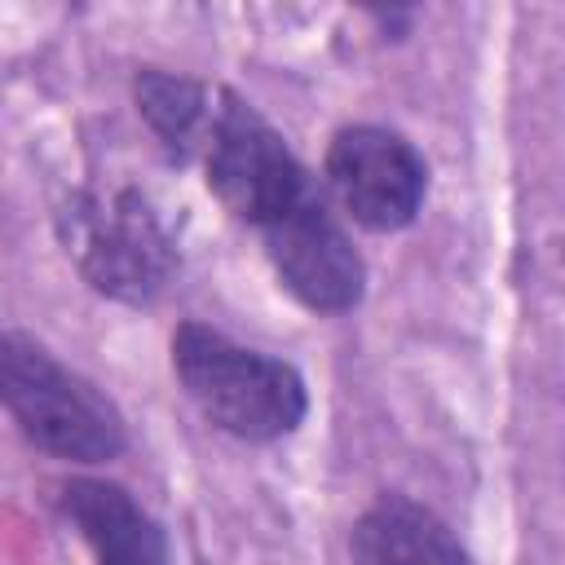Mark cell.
<instances>
[{
	"label": "cell",
	"instance_id": "6da1fadb",
	"mask_svg": "<svg viewBox=\"0 0 565 565\" xmlns=\"http://www.w3.org/2000/svg\"><path fill=\"white\" fill-rule=\"evenodd\" d=\"M168 349L177 384L212 428L265 446L305 424L309 388L287 358L238 344L207 322H181Z\"/></svg>",
	"mask_w": 565,
	"mask_h": 565
},
{
	"label": "cell",
	"instance_id": "7a4b0ae2",
	"mask_svg": "<svg viewBox=\"0 0 565 565\" xmlns=\"http://www.w3.org/2000/svg\"><path fill=\"white\" fill-rule=\"evenodd\" d=\"M0 411L35 450L66 463H110L128 446L119 406L26 331H0Z\"/></svg>",
	"mask_w": 565,
	"mask_h": 565
},
{
	"label": "cell",
	"instance_id": "3957f363",
	"mask_svg": "<svg viewBox=\"0 0 565 565\" xmlns=\"http://www.w3.org/2000/svg\"><path fill=\"white\" fill-rule=\"evenodd\" d=\"M57 238L84 282L119 305H154L181 269L177 238L132 185L75 190L57 207Z\"/></svg>",
	"mask_w": 565,
	"mask_h": 565
},
{
	"label": "cell",
	"instance_id": "277c9868",
	"mask_svg": "<svg viewBox=\"0 0 565 565\" xmlns=\"http://www.w3.org/2000/svg\"><path fill=\"white\" fill-rule=\"evenodd\" d=\"M194 163L203 168V181L225 203V212H234L252 230H265L318 190L287 137L225 84H216L212 119Z\"/></svg>",
	"mask_w": 565,
	"mask_h": 565
},
{
	"label": "cell",
	"instance_id": "5b68a950",
	"mask_svg": "<svg viewBox=\"0 0 565 565\" xmlns=\"http://www.w3.org/2000/svg\"><path fill=\"white\" fill-rule=\"evenodd\" d=\"M322 177L340 212L371 234H397L415 225L428 199V159L384 124L335 128Z\"/></svg>",
	"mask_w": 565,
	"mask_h": 565
},
{
	"label": "cell",
	"instance_id": "8992f818",
	"mask_svg": "<svg viewBox=\"0 0 565 565\" xmlns=\"http://www.w3.org/2000/svg\"><path fill=\"white\" fill-rule=\"evenodd\" d=\"M265 243V260L278 287L305 305L309 313H349L366 296V260L353 247V234L331 212V203L313 190L305 203L256 230Z\"/></svg>",
	"mask_w": 565,
	"mask_h": 565
},
{
	"label": "cell",
	"instance_id": "52a82bcc",
	"mask_svg": "<svg viewBox=\"0 0 565 565\" xmlns=\"http://www.w3.org/2000/svg\"><path fill=\"white\" fill-rule=\"evenodd\" d=\"M53 499L97 565H172L168 530L119 481L66 477L57 481Z\"/></svg>",
	"mask_w": 565,
	"mask_h": 565
},
{
	"label": "cell",
	"instance_id": "ba28073f",
	"mask_svg": "<svg viewBox=\"0 0 565 565\" xmlns=\"http://www.w3.org/2000/svg\"><path fill=\"white\" fill-rule=\"evenodd\" d=\"M353 565H477L459 534L419 499L384 490L349 525Z\"/></svg>",
	"mask_w": 565,
	"mask_h": 565
},
{
	"label": "cell",
	"instance_id": "9c48e42d",
	"mask_svg": "<svg viewBox=\"0 0 565 565\" xmlns=\"http://www.w3.org/2000/svg\"><path fill=\"white\" fill-rule=\"evenodd\" d=\"M132 102L146 128L159 137L163 154L177 163H194L199 141L212 119L216 84H203L181 71H163V66H141L132 75Z\"/></svg>",
	"mask_w": 565,
	"mask_h": 565
}]
</instances>
